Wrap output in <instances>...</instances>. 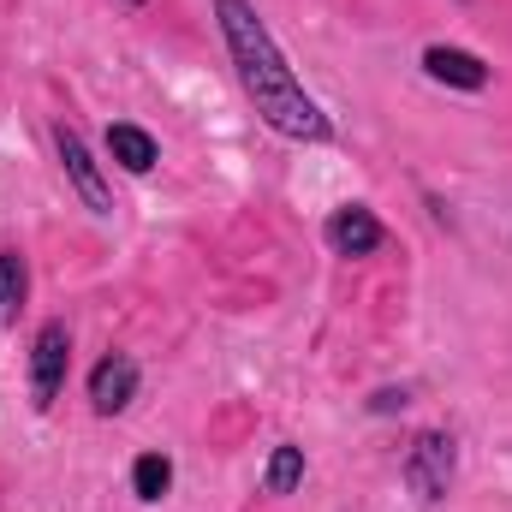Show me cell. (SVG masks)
Segmentation results:
<instances>
[{"label": "cell", "instance_id": "4", "mask_svg": "<svg viewBox=\"0 0 512 512\" xmlns=\"http://www.w3.org/2000/svg\"><path fill=\"white\" fill-rule=\"evenodd\" d=\"M382 239H387L382 221H376L364 203H346V209L328 215V245H334L340 256H376L382 251Z\"/></svg>", "mask_w": 512, "mask_h": 512}, {"label": "cell", "instance_id": "10", "mask_svg": "<svg viewBox=\"0 0 512 512\" xmlns=\"http://www.w3.org/2000/svg\"><path fill=\"white\" fill-rule=\"evenodd\" d=\"M167 483H173V465H167L161 453H143V459L131 465V489H137V501H161Z\"/></svg>", "mask_w": 512, "mask_h": 512}, {"label": "cell", "instance_id": "12", "mask_svg": "<svg viewBox=\"0 0 512 512\" xmlns=\"http://www.w3.org/2000/svg\"><path fill=\"white\" fill-rule=\"evenodd\" d=\"M126 6H143V0H126Z\"/></svg>", "mask_w": 512, "mask_h": 512}, {"label": "cell", "instance_id": "5", "mask_svg": "<svg viewBox=\"0 0 512 512\" xmlns=\"http://www.w3.org/2000/svg\"><path fill=\"white\" fill-rule=\"evenodd\" d=\"M60 167H66V179L78 185V197H84L96 215H108V209H114V197H108V179L96 173V161H90L84 137H78V131H66V126H60Z\"/></svg>", "mask_w": 512, "mask_h": 512}, {"label": "cell", "instance_id": "6", "mask_svg": "<svg viewBox=\"0 0 512 512\" xmlns=\"http://www.w3.org/2000/svg\"><path fill=\"white\" fill-rule=\"evenodd\" d=\"M131 393H137V364H131L126 352L102 358L96 376H90V405H96L102 417H114V411H126L131 405Z\"/></svg>", "mask_w": 512, "mask_h": 512}, {"label": "cell", "instance_id": "9", "mask_svg": "<svg viewBox=\"0 0 512 512\" xmlns=\"http://www.w3.org/2000/svg\"><path fill=\"white\" fill-rule=\"evenodd\" d=\"M24 286H30L24 256L0 251V322H18V310H24Z\"/></svg>", "mask_w": 512, "mask_h": 512}, {"label": "cell", "instance_id": "8", "mask_svg": "<svg viewBox=\"0 0 512 512\" xmlns=\"http://www.w3.org/2000/svg\"><path fill=\"white\" fill-rule=\"evenodd\" d=\"M108 155H114L126 173H149V167H155V137L143 126H114L108 131Z\"/></svg>", "mask_w": 512, "mask_h": 512}, {"label": "cell", "instance_id": "3", "mask_svg": "<svg viewBox=\"0 0 512 512\" xmlns=\"http://www.w3.org/2000/svg\"><path fill=\"white\" fill-rule=\"evenodd\" d=\"M405 483H411L423 501H441L447 483H453V441H447V435H417L411 453H405Z\"/></svg>", "mask_w": 512, "mask_h": 512}, {"label": "cell", "instance_id": "11", "mask_svg": "<svg viewBox=\"0 0 512 512\" xmlns=\"http://www.w3.org/2000/svg\"><path fill=\"white\" fill-rule=\"evenodd\" d=\"M304 477V447H274L268 459V495H292Z\"/></svg>", "mask_w": 512, "mask_h": 512}, {"label": "cell", "instance_id": "2", "mask_svg": "<svg viewBox=\"0 0 512 512\" xmlns=\"http://www.w3.org/2000/svg\"><path fill=\"white\" fill-rule=\"evenodd\" d=\"M66 364H72L66 322H42L36 346H30V393H36V405H54V393L66 382Z\"/></svg>", "mask_w": 512, "mask_h": 512}, {"label": "cell", "instance_id": "7", "mask_svg": "<svg viewBox=\"0 0 512 512\" xmlns=\"http://www.w3.org/2000/svg\"><path fill=\"white\" fill-rule=\"evenodd\" d=\"M423 72L435 84H453V90H483L489 84V66L477 54H465V48H429L423 54Z\"/></svg>", "mask_w": 512, "mask_h": 512}, {"label": "cell", "instance_id": "1", "mask_svg": "<svg viewBox=\"0 0 512 512\" xmlns=\"http://www.w3.org/2000/svg\"><path fill=\"white\" fill-rule=\"evenodd\" d=\"M215 18H221V36H227V54L239 66V84L256 102V114L280 137H298V143H322L328 137V114L304 96V84L292 78L286 54L274 48L268 24L256 18L251 0H215Z\"/></svg>", "mask_w": 512, "mask_h": 512}]
</instances>
